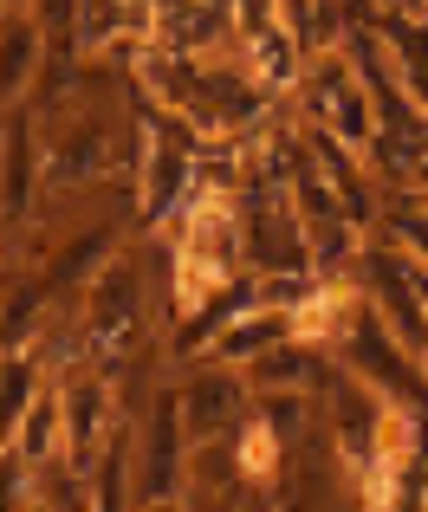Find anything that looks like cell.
Here are the masks:
<instances>
[{
    "label": "cell",
    "mask_w": 428,
    "mask_h": 512,
    "mask_svg": "<svg viewBox=\"0 0 428 512\" xmlns=\"http://www.w3.org/2000/svg\"><path fill=\"white\" fill-rule=\"evenodd\" d=\"M189 454H195V441H189V422H182V402H163V409L150 415V435H143V474H137L143 506H169L176 500Z\"/></svg>",
    "instance_id": "cell-2"
},
{
    "label": "cell",
    "mask_w": 428,
    "mask_h": 512,
    "mask_svg": "<svg viewBox=\"0 0 428 512\" xmlns=\"http://www.w3.org/2000/svg\"><path fill=\"white\" fill-rule=\"evenodd\" d=\"M234 448H240V480H273L279 454H286V435H279L266 415H247V428L234 435Z\"/></svg>",
    "instance_id": "cell-6"
},
{
    "label": "cell",
    "mask_w": 428,
    "mask_h": 512,
    "mask_svg": "<svg viewBox=\"0 0 428 512\" xmlns=\"http://www.w3.org/2000/svg\"><path fill=\"white\" fill-rule=\"evenodd\" d=\"M247 376L234 370V363H208V370H195L189 383H182V422H189V441L202 448V441H234L240 428H247Z\"/></svg>",
    "instance_id": "cell-1"
},
{
    "label": "cell",
    "mask_w": 428,
    "mask_h": 512,
    "mask_svg": "<svg viewBox=\"0 0 428 512\" xmlns=\"http://www.w3.org/2000/svg\"><path fill=\"white\" fill-rule=\"evenodd\" d=\"M286 338H292V312H260V305L247 299V305H240V312L221 325V338L208 344V357H214V363H234V370H240V363H260L266 350H279Z\"/></svg>",
    "instance_id": "cell-4"
},
{
    "label": "cell",
    "mask_w": 428,
    "mask_h": 512,
    "mask_svg": "<svg viewBox=\"0 0 428 512\" xmlns=\"http://www.w3.org/2000/svg\"><path fill=\"white\" fill-rule=\"evenodd\" d=\"M7 214L13 221H26V208H33V130H26V117L13 111V143H7Z\"/></svg>",
    "instance_id": "cell-7"
},
{
    "label": "cell",
    "mask_w": 428,
    "mask_h": 512,
    "mask_svg": "<svg viewBox=\"0 0 428 512\" xmlns=\"http://www.w3.org/2000/svg\"><path fill=\"white\" fill-rule=\"evenodd\" d=\"M39 39H46V20H39L33 7H7V98H13V104H20L26 85H33Z\"/></svg>",
    "instance_id": "cell-5"
},
{
    "label": "cell",
    "mask_w": 428,
    "mask_h": 512,
    "mask_svg": "<svg viewBox=\"0 0 428 512\" xmlns=\"http://www.w3.org/2000/svg\"><path fill=\"white\" fill-rule=\"evenodd\" d=\"M104 415H111L104 376H72V383H65V461H72L78 474H91V461H98Z\"/></svg>",
    "instance_id": "cell-3"
},
{
    "label": "cell",
    "mask_w": 428,
    "mask_h": 512,
    "mask_svg": "<svg viewBox=\"0 0 428 512\" xmlns=\"http://www.w3.org/2000/svg\"><path fill=\"white\" fill-rule=\"evenodd\" d=\"M143 512H176V506H143Z\"/></svg>",
    "instance_id": "cell-8"
}]
</instances>
